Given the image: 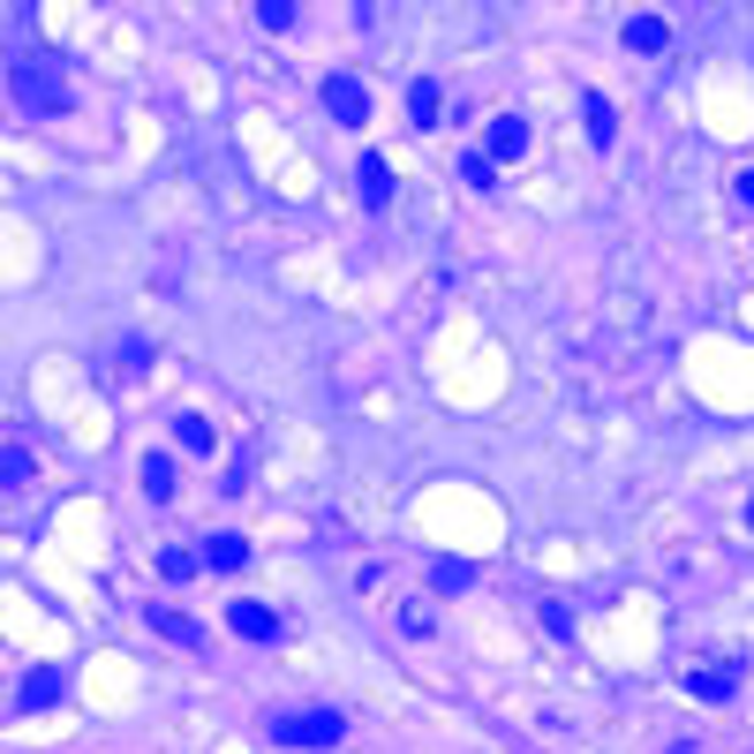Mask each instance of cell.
<instances>
[{
	"label": "cell",
	"instance_id": "cell-21",
	"mask_svg": "<svg viewBox=\"0 0 754 754\" xmlns=\"http://www.w3.org/2000/svg\"><path fill=\"white\" fill-rule=\"evenodd\" d=\"M197 566H205V558H197V551H159V574H167V582H189V574H197Z\"/></svg>",
	"mask_w": 754,
	"mask_h": 754
},
{
	"label": "cell",
	"instance_id": "cell-10",
	"mask_svg": "<svg viewBox=\"0 0 754 754\" xmlns=\"http://www.w3.org/2000/svg\"><path fill=\"white\" fill-rule=\"evenodd\" d=\"M582 128H588V144H596V151H611L619 114H611V98H604V91H588V98H582Z\"/></svg>",
	"mask_w": 754,
	"mask_h": 754
},
{
	"label": "cell",
	"instance_id": "cell-18",
	"mask_svg": "<svg viewBox=\"0 0 754 754\" xmlns=\"http://www.w3.org/2000/svg\"><path fill=\"white\" fill-rule=\"evenodd\" d=\"M144 491H151L159 505L174 499V461H167V453H144Z\"/></svg>",
	"mask_w": 754,
	"mask_h": 754
},
{
	"label": "cell",
	"instance_id": "cell-4",
	"mask_svg": "<svg viewBox=\"0 0 754 754\" xmlns=\"http://www.w3.org/2000/svg\"><path fill=\"white\" fill-rule=\"evenodd\" d=\"M325 114L339 128H370V84L363 76H325Z\"/></svg>",
	"mask_w": 754,
	"mask_h": 754
},
{
	"label": "cell",
	"instance_id": "cell-19",
	"mask_svg": "<svg viewBox=\"0 0 754 754\" xmlns=\"http://www.w3.org/2000/svg\"><path fill=\"white\" fill-rule=\"evenodd\" d=\"M461 181H468V189H491V181H499V159H491V151H468V159H461Z\"/></svg>",
	"mask_w": 754,
	"mask_h": 754
},
{
	"label": "cell",
	"instance_id": "cell-8",
	"mask_svg": "<svg viewBox=\"0 0 754 754\" xmlns=\"http://www.w3.org/2000/svg\"><path fill=\"white\" fill-rule=\"evenodd\" d=\"M355 189H363V205H370V211H385L400 181H392V167H385L377 151H363V159H355Z\"/></svg>",
	"mask_w": 754,
	"mask_h": 754
},
{
	"label": "cell",
	"instance_id": "cell-16",
	"mask_svg": "<svg viewBox=\"0 0 754 754\" xmlns=\"http://www.w3.org/2000/svg\"><path fill=\"white\" fill-rule=\"evenodd\" d=\"M39 475V453L31 446H0V491H15V483H31Z\"/></svg>",
	"mask_w": 754,
	"mask_h": 754
},
{
	"label": "cell",
	"instance_id": "cell-17",
	"mask_svg": "<svg viewBox=\"0 0 754 754\" xmlns=\"http://www.w3.org/2000/svg\"><path fill=\"white\" fill-rule=\"evenodd\" d=\"M536 619H544L551 641H574V633H582V627H574V604H558V596H551V604H536Z\"/></svg>",
	"mask_w": 754,
	"mask_h": 754
},
{
	"label": "cell",
	"instance_id": "cell-23",
	"mask_svg": "<svg viewBox=\"0 0 754 754\" xmlns=\"http://www.w3.org/2000/svg\"><path fill=\"white\" fill-rule=\"evenodd\" d=\"M732 211H740V219H754V167L732 174Z\"/></svg>",
	"mask_w": 754,
	"mask_h": 754
},
{
	"label": "cell",
	"instance_id": "cell-24",
	"mask_svg": "<svg viewBox=\"0 0 754 754\" xmlns=\"http://www.w3.org/2000/svg\"><path fill=\"white\" fill-rule=\"evenodd\" d=\"M747 528H754V499H747Z\"/></svg>",
	"mask_w": 754,
	"mask_h": 754
},
{
	"label": "cell",
	"instance_id": "cell-12",
	"mask_svg": "<svg viewBox=\"0 0 754 754\" xmlns=\"http://www.w3.org/2000/svg\"><path fill=\"white\" fill-rule=\"evenodd\" d=\"M438 114H446V91L430 84V76H416V84H408V122H416V128H438Z\"/></svg>",
	"mask_w": 754,
	"mask_h": 754
},
{
	"label": "cell",
	"instance_id": "cell-13",
	"mask_svg": "<svg viewBox=\"0 0 754 754\" xmlns=\"http://www.w3.org/2000/svg\"><path fill=\"white\" fill-rule=\"evenodd\" d=\"M430 588H438V596H468V588H475V566H468V558H430Z\"/></svg>",
	"mask_w": 754,
	"mask_h": 754
},
{
	"label": "cell",
	"instance_id": "cell-5",
	"mask_svg": "<svg viewBox=\"0 0 754 754\" xmlns=\"http://www.w3.org/2000/svg\"><path fill=\"white\" fill-rule=\"evenodd\" d=\"M483 151H491L499 167L528 159V122H521V114H491V122H483Z\"/></svg>",
	"mask_w": 754,
	"mask_h": 754
},
{
	"label": "cell",
	"instance_id": "cell-2",
	"mask_svg": "<svg viewBox=\"0 0 754 754\" xmlns=\"http://www.w3.org/2000/svg\"><path fill=\"white\" fill-rule=\"evenodd\" d=\"M264 740H272V747H339V740H347V716L317 710V702H302V710H272V716H264Z\"/></svg>",
	"mask_w": 754,
	"mask_h": 754
},
{
	"label": "cell",
	"instance_id": "cell-11",
	"mask_svg": "<svg viewBox=\"0 0 754 754\" xmlns=\"http://www.w3.org/2000/svg\"><path fill=\"white\" fill-rule=\"evenodd\" d=\"M53 702H61V671L53 664H39L23 687H15V710H53Z\"/></svg>",
	"mask_w": 754,
	"mask_h": 754
},
{
	"label": "cell",
	"instance_id": "cell-15",
	"mask_svg": "<svg viewBox=\"0 0 754 754\" xmlns=\"http://www.w3.org/2000/svg\"><path fill=\"white\" fill-rule=\"evenodd\" d=\"M627 45H633V53H664V45H671V23H664V15H633V23H627Z\"/></svg>",
	"mask_w": 754,
	"mask_h": 754
},
{
	"label": "cell",
	"instance_id": "cell-1",
	"mask_svg": "<svg viewBox=\"0 0 754 754\" xmlns=\"http://www.w3.org/2000/svg\"><path fill=\"white\" fill-rule=\"evenodd\" d=\"M8 84H15V106H23V114H39V122L76 114V84H69L53 61H15V69H8Z\"/></svg>",
	"mask_w": 754,
	"mask_h": 754
},
{
	"label": "cell",
	"instance_id": "cell-9",
	"mask_svg": "<svg viewBox=\"0 0 754 754\" xmlns=\"http://www.w3.org/2000/svg\"><path fill=\"white\" fill-rule=\"evenodd\" d=\"M205 566H211V574H242V566H250V536H242V528L205 536Z\"/></svg>",
	"mask_w": 754,
	"mask_h": 754
},
{
	"label": "cell",
	"instance_id": "cell-22",
	"mask_svg": "<svg viewBox=\"0 0 754 754\" xmlns=\"http://www.w3.org/2000/svg\"><path fill=\"white\" fill-rule=\"evenodd\" d=\"M256 23L264 31H294V0H256Z\"/></svg>",
	"mask_w": 754,
	"mask_h": 754
},
{
	"label": "cell",
	"instance_id": "cell-6",
	"mask_svg": "<svg viewBox=\"0 0 754 754\" xmlns=\"http://www.w3.org/2000/svg\"><path fill=\"white\" fill-rule=\"evenodd\" d=\"M227 627L242 633V641H280V633H287V619H280L272 604H256V596H242V604L227 611Z\"/></svg>",
	"mask_w": 754,
	"mask_h": 754
},
{
	"label": "cell",
	"instance_id": "cell-14",
	"mask_svg": "<svg viewBox=\"0 0 754 754\" xmlns=\"http://www.w3.org/2000/svg\"><path fill=\"white\" fill-rule=\"evenodd\" d=\"M174 446H181V453H197V461H205L211 446H219V430H211L205 416H174Z\"/></svg>",
	"mask_w": 754,
	"mask_h": 754
},
{
	"label": "cell",
	"instance_id": "cell-3",
	"mask_svg": "<svg viewBox=\"0 0 754 754\" xmlns=\"http://www.w3.org/2000/svg\"><path fill=\"white\" fill-rule=\"evenodd\" d=\"M740 687H747V664H694L687 671V694H694L702 710H732Z\"/></svg>",
	"mask_w": 754,
	"mask_h": 754
},
{
	"label": "cell",
	"instance_id": "cell-7",
	"mask_svg": "<svg viewBox=\"0 0 754 754\" xmlns=\"http://www.w3.org/2000/svg\"><path fill=\"white\" fill-rule=\"evenodd\" d=\"M144 619H151V633H159V641H174V649H205V627H197L189 611H174V604H151Z\"/></svg>",
	"mask_w": 754,
	"mask_h": 754
},
{
	"label": "cell",
	"instance_id": "cell-20",
	"mask_svg": "<svg viewBox=\"0 0 754 754\" xmlns=\"http://www.w3.org/2000/svg\"><path fill=\"white\" fill-rule=\"evenodd\" d=\"M114 363H122V370H151V339H114Z\"/></svg>",
	"mask_w": 754,
	"mask_h": 754
}]
</instances>
